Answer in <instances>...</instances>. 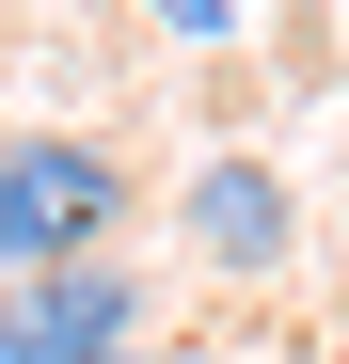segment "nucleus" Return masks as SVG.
Here are the masks:
<instances>
[{
    "instance_id": "obj_1",
    "label": "nucleus",
    "mask_w": 349,
    "mask_h": 364,
    "mask_svg": "<svg viewBox=\"0 0 349 364\" xmlns=\"http://www.w3.org/2000/svg\"><path fill=\"white\" fill-rule=\"evenodd\" d=\"M127 237V159L80 143V127H16L0 143V285H32V269H80Z\"/></svg>"
},
{
    "instance_id": "obj_2",
    "label": "nucleus",
    "mask_w": 349,
    "mask_h": 364,
    "mask_svg": "<svg viewBox=\"0 0 349 364\" xmlns=\"http://www.w3.org/2000/svg\"><path fill=\"white\" fill-rule=\"evenodd\" d=\"M143 317H159V285L80 254V269L0 285V364H143Z\"/></svg>"
},
{
    "instance_id": "obj_3",
    "label": "nucleus",
    "mask_w": 349,
    "mask_h": 364,
    "mask_svg": "<svg viewBox=\"0 0 349 364\" xmlns=\"http://www.w3.org/2000/svg\"><path fill=\"white\" fill-rule=\"evenodd\" d=\"M286 237H302V206H286L270 159H207V174H191V254H207V269L254 285V269H286Z\"/></svg>"
},
{
    "instance_id": "obj_4",
    "label": "nucleus",
    "mask_w": 349,
    "mask_h": 364,
    "mask_svg": "<svg viewBox=\"0 0 349 364\" xmlns=\"http://www.w3.org/2000/svg\"><path fill=\"white\" fill-rule=\"evenodd\" d=\"M143 16H159V32H191V48H222V32H239V0H143Z\"/></svg>"
}]
</instances>
